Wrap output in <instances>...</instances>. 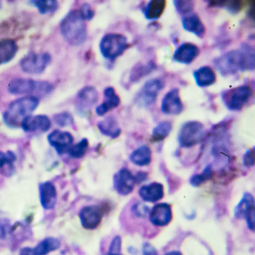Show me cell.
<instances>
[{"mask_svg": "<svg viewBox=\"0 0 255 255\" xmlns=\"http://www.w3.org/2000/svg\"><path fill=\"white\" fill-rule=\"evenodd\" d=\"M214 65L220 74L227 76L239 71L253 70L255 68V50L252 46L243 44L240 49L227 52L214 60Z\"/></svg>", "mask_w": 255, "mask_h": 255, "instance_id": "1", "label": "cell"}, {"mask_svg": "<svg viewBox=\"0 0 255 255\" xmlns=\"http://www.w3.org/2000/svg\"><path fill=\"white\" fill-rule=\"evenodd\" d=\"M39 104L38 98L27 96L12 101L2 115L4 124L8 128L21 127L22 121L37 108Z\"/></svg>", "mask_w": 255, "mask_h": 255, "instance_id": "2", "label": "cell"}, {"mask_svg": "<svg viewBox=\"0 0 255 255\" xmlns=\"http://www.w3.org/2000/svg\"><path fill=\"white\" fill-rule=\"evenodd\" d=\"M78 10L69 11L62 19L60 29L61 34L70 44L83 43L87 37V27Z\"/></svg>", "mask_w": 255, "mask_h": 255, "instance_id": "3", "label": "cell"}, {"mask_svg": "<svg viewBox=\"0 0 255 255\" xmlns=\"http://www.w3.org/2000/svg\"><path fill=\"white\" fill-rule=\"evenodd\" d=\"M252 88L247 85H243L223 91L222 101L228 109L239 111L243 109L253 96Z\"/></svg>", "mask_w": 255, "mask_h": 255, "instance_id": "4", "label": "cell"}, {"mask_svg": "<svg viewBox=\"0 0 255 255\" xmlns=\"http://www.w3.org/2000/svg\"><path fill=\"white\" fill-rule=\"evenodd\" d=\"M205 136L203 124L198 121H191L184 123L181 127L178 140L181 147L189 148L200 143Z\"/></svg>", "mask_w": 255, "mask_h": 255, "instance_id": "5", "label": "cell"}, {"mask_svg": "<svg viewBox=\"0 0 255 255\" xmlns=\"http://www.w3.org/2000/svg\"><path fill=\"white\" fill-rule=\"evenodd\" d=\"M127 45V39L124 35L111 33L102 37L100 43V49L104 57L113 60L124 52Z\"/></svg>", "mask_w": 255, "mask_h": 255, "instance_id": "6", "label": "cell"}, {"mask_svg": "<svg viewBox=\"0 0 255 255\" xmlns=\"http://www.w3.org/2000/svg\"><path fill=\"white\" fill-rule=\"evenodd\" d=\"M164 85V81L160 78H154L146 81L136 97L137 105L141 107H147L153 105Z\"/></svg>", "mask_w": 255, "mask_h": 255, "instance_id": "7", "label": "cell"}, {"mask_svg": "<svg viewBox=\"0 0 255 255\" xmlns=\"http://www.w3.org/2000/svg\"><path fill=\"white\" fill-rule=\"evenodd\" d=\"M51 59L50 55L47 52L39 54L30 52L21 59L20 66L25 73L40 74L44 72Z\"/></svg>", "mask_w": 255, "mask_h": 255, "instance_id": "8", "label": "cell"}, {"mask_svg": "<svg viewBox=\"0 0 255 255\" xmlns=\"http://www.w3.org/2000/svg\"><path fill=\"white\" fill-rule=\"evenodd\" d=\"M47 138L49 143L59 155L68 152L74 140L70 132L58 129L51 131L47 135Z\"/></svg>", "mask_w": 255, "mask_h": 255, "instance_id": "9", "label": "cell"}, {"mask_svg": "<svg viewBox=\"0 0 255 255\" xmlns=\"http://www.w3.org/2000/svg\"><path fill=\"white\" fill-rule=\"evenodd\" d=\"M135 183L134 175L126 168L121 169L114 175V188L121 195L130 194Z\"/></svg>", "mask_w": 255, "mask_h": 255, "instance_id": "10", "label": "cell"}, {"mask_svg": "<svg viewBox=\"0 0 255 255\" xmlns=\"http://www.w3.org/2000/svg\"><path fill=\"white\" fill-rule=\"evenodd\" d=\"M161 109L163 113L168 115H178L183 110L179 90L174 88L169 91L161 101Z\"/></svg>", "mask_w": 255, "mask_h": 255, "instance_id": "11", "label": "cell"}, {"mask_svg": "<svg viewBox=\"0 0 255 255\" xmlns=\"http://www.w3.org/2000/svg\"><path fill=\"white\" fill-rule=\"evenodd\" d=\"M102 215L101 208L97 205H89L83 207L79 213L82 226L87 230L95 229L100 225Z\"/></svg>", "mask_w": 255, "mask_h": 255, "instance_id": "12", "label": "cell"}, {"mask_svg": "<svg viewBox=\"0 0 255 255\" xmlns=\"http://www.w3.org/2000/svg\"><path fill=\"white\" fill-rule=\"evenodd\" d=\"M51 126L49 118L45 115H30L22 122L21 128L26 132L47 131Z\"/></svg>", "mask_w": 255, "mask_h": 255, "instance_id": "13", "label": "cell"}, {"mask_svg": "<svg viewBox=\"0 0 255 255\" xmlns=\"http://www.w3.org/2000/svg\"><path fill=\"white\" fill-rule=\"evenodd\" d=\"M171 207L167 203H159L155 205L149 213L150 222L156 226H164L172 220Z\"/></svg>", "mask_w": 255, "mask_h": 255, "instance_id": "14", "label": "cell"}, {"mask_svg": "<svg viewBox=\"0 0 255 255\" xmlns=\"http://www.w3.org/2000/svg\"><path fill=\"white\" fill-rule=\"evenodd\" d=\"M60 246V241L50 237L44 239L35 247H25L20 251V255H46L57 250Z\"/></svg>", "mask_w": 255, "mask_h": 255, "instance_id": "15", "label": "cell"}, {"mask_svg": "<svg viewBox=\"0 0 255 255\" xmlns=\"http://www.w3.org/2000/svg\"><path fill=\"white\" fill-rule=\"evenodd\" d=\"M200 53L198 47L192 43L185 42L181 44L175 51L173 59L180 63L189 64Z\"/></svg>", "mask_w": 255, "mask_h": 255, "instance_id": "16", "label": "cell"}, {"mask_svg": "<svg viewBox=\"0 0 255 255\" xmlns=\"http://www.w3.org/2000/svg\"><path fill=\"white\" fill-rule=\"evenodd\" d=\"M39 199L41 206L45 210L53 209L57 201V191L54 184L45 181L39 185Z\"/></svg>", "mask_w": 255, "mask_h": 255, "instance_id": "17", "label": "cell"}, {"mask_svg": "<svg viewBox=\"0 0 255 255\" xmlns=\"http://www.w3.org/2000/svg\"><path fill=\"white\" fill-rule=\"evenodd\" d=\"M138 195L145 202H157L163 197V186L161 183L156 182L143 185L139 188Z\"/></svg>", "mask_w": 255, "mask_h": 255, "instance_id": "18", "label": "cell"}, {"mask_svg": "<svg viewBox=\"0 0 255 255\" xmlns=\"http://www.w3.org/2000/svg\"><path fill=\"white\" fill-rule=\"evenodd\" d=\"M103 94L104 101L95 110L96 113L99 116L105 115L109 111L117 107L120 103V98L116 94L113 87L106 88Z\"/></svg>", "mask_w": 255, "mask_h": 255, "instance_id": "19", "label": "cell"}, {"mask_svg": "<svg viewBox=\"0 0 255 255\" xmlns=\"http://www.w3.org/2000/svg\"><path fill=\"white\" fill-rule=\"evenodd\" d=\"M183 28L193 33L198 37L202 38L205 33V27L199 16L195 12H191L182 18Z\"/></svg>", "mask_w": 255, "mask_h": 255, "instance_id": "20", "label": "cell"}, {"mask_svg": "<svg viewBox=\"0 0 255 255\" xmlns=\"http://www.w3.org/2000/svg\"><path fill=\"white\" fill-rule=\"evenodd\" d=\"M37 81L30 79L19 78L12 80L8 85L9 93L21 95L35 93Z\"/></svg>", "mask_w": 255, "mask_h": 255, "instance_id": "21", "label": "cell"}, {"mask_svg": "<svg viewBox=\"0 0 255 255\" xmlns=\"http://www.w3.org/2000/svg\"><path fill=\"white\" fill-rule=\"evenodd\" d=\"M193 76L196 84L201 87L212 85L216 80L214 71L209 66H204L196 70Z\"/></svg>", "mask_w": 255, "mask_h": 255, "instance_id": "22", "label": "cell"}, {"mask_svg": "<svg viewBox=\"0 0 255 255\" xmlns=\"http://www.w3.org/2000/svg\"><path fill=\"white\" fill-rule=\"evenodd\" d=\"M18 50L16 41L11 38L0 39V65L11 60Z\"/></svg>", "mask_w": 255, "mask_h": 255, "instance_id": "23", "label": "cell"}, {"mask_svg": "<svg viewBox=\"0 0 255 255\" xmlns=\"http://www.w3.org/2000/svg\"><path fill=\"white\" fill-rule=\"evenodd\" d=\"M98 128L104 135L113 138L118 137L121 134V129L115 118L107 117L98 124Z\"/></svg>", "mask_w": 255, "mask_h": 255, "instance_id": "24", "label": "cell"}, {"mask_svg": "<svg viewBox=\"0 0 255 255\" xmlns=\"http://www.w3.org/2000/svg\"><path fill=\"white\" fill-rule=\"evenodd\" d=\"M129 159L132 163L137 166L148 165L151 160V149L146 145H141L131 152Z\"/></svg>", "mask_w": 255, "mask_h": 255, "instance_id": "25", "label": "cell"}, {"mask_svg": "<svg viewBox=\"0 0 255 255\" xmlns=\"http://www.w3.org/2000/svg\"><path fill=\"white\" fill-rule=\"evenodd\" d=\"M166 6L165 0H151L143 8V12L147 19L155 20L162 15Z\"/></svg>", "mask_w": 255, "mask_h": 255, "instance_id": "26", "label": "cell"}, {"mask_svg": "<svg viewBox=\"0 0 255 255\" xmlns=\"http://www.w3.org/2000/svg\"><path fill=\"white\" fill-rule=\"evenodd\" d=\"M16 156L13 151L7 150L5 152L0 151V169H3L2 173L8 176L11 175L14 170V163Z\"/></svg>", "mask_w": 255, "mask_h": 255, "instance_id": "27", "label": "cell"}, {"mask_svg": "<svg viewBox=\"0 0 255 255\" xmlns=\"http://www.w3.org/2000/svg\"><path fill=\"white\" fill-rule=\"evenodd\" d=\"M237 169L222 168L213 173L211 180L216 183L225 185L233 181L237 176Z\"/></svg>", "mask_w": 255, "mask_h": 255, "instance_id": "28", "label": "cell"}, {"mask_svg": "<svg viewBox=\"0 0 255 255\" xmlns=\"http://www.w3.org/2000/svg\"><path fill=\"white\" fill-rule=\"evenodd\" d=\"M172 128V124L169 121L160 123L153 129L150 141L158 142L163 141L168 136L171 131Z\"/></svg>", "mask_w": 255, "mask_h": 255, "instance_id": "29", "label": "cell"}, {"mask_svg": "<svg viewBox=\"0 0 255 255\" xmlns=\"http://www.w3.org/2000/svg\"><path fill=\"white\" fill-rule=\"evenodd\" d=\"M77 96L81 103L91 105L97 101L98 93L93 87L86 86L78 91Z\"/></svg>", "mask_w": 255, "mask_h": 255, "instance_id": "30", "label": "cell"}, {"mask_svg": "<svg viewBox=\"0 0 255 255\" xmlns=\"http://www.w3.org/2000/svg\"><path fill=\"white\" fill-rule=\"evenodd\" d=\"M30 3L36 7L39 12L43 14L53 12L58 7V1L53 0H31Z\"/></svg>", "mask_w": 255, "mask_h": 255, "instance_id": "31", "label": "cell"}, {"mask_svg": "<svg viewBox=\"0 0 255 255\" xmlns=\"http://www.w3.org/2000/svg\"><path fill=\"white\" fill-rule=\"evenodd\" d=\"M155 68L154 63L150 62L145 65L138 64L132 68L129 76L130 80L136 82L151 72Z\"/></svg>", "mask_w": 255, "mask_h": 255, "instance_id": "32", "label": "cell"}, {"mask_svg": "<svg viewBox=\"0 0 255 255\" xmlns=\"http://www.w3.org/2000/svg\"><path fill=\"white\" fill-rule=\"evenodd\" d=\"M213 173L211 164L207 165L201 174H196L192 176L190 178V184L194 187L202 185L206 181L211 180Z\"/></svg>", "mask_w": 255, "mask_h": 255, "instance_id": "33", "label": "cell"}, {"mask_svg": "<svg viewBox=\"0 0 255 255\" xmlns=\"http://www.w3.org/2000/svg\"><path fill=\"white\" fill-rule=\"evenodd\" d=\"M88 147L89 141L86 138H84L78 143L73 145L70 148L68 153L72 158H81L86 154Z\"/></svg>", "mask_w": 255, "mask_h": 255, "instance_id": "34", "label": "cell"}, {"mask_svg": "<svg viewBox=\"0 0 255 255\" xmlns=\"http://www.w3.org/2000/svg\"><path fill=\"white\" fill-rule=\"evenodd\" d=\"M254 199V196L250 193H244L241 200L235 208L234 217L237 219L244 218V212L248 204Z\"/></svg>", "mask_w": 255, "mask_h": 255, "instance_id": "35", "label": "cell"}, {"mask_svg": "<svg viewBox=\"0 0 255 255\" xmlns=\"http://www.w3.org/2000/svg\"><path fill=\"white\" fill-rule=\"evenodd\" d=\"M248 228L254 232L255 229V200L250 202L247 205L244 214Z\"/></svg>", "mask_w": 255, "mask_h": 255, "instance_id": "36", "label": "cell"}, {"mask_svg": "<svg viewBox=\"0 0 255 255\" xmlns=\"http://www.w3.org/2000/svg\"><path fill=\"white\" fill-rule=\"evenodd\" d=\"M173 2L176 10L180 14L185 15L192 12L195 6L193 0H175Z\"/></svg>", "mask_w": 255, "mask_h": 255, "instance_id": "37", "label": "cell"}, {"mask_svg": "<svg viewBox=\"0 0 255 255\" xmlns=\"http://www.w3.org/2000/svg\"><path fill=\"white\" fill-rule=\"evenodd\" d=\"M54 122L60 127H66L73 123L72 115L67 112H63L55 115L53 117Z\"/></svg>", "mask_w": 255, "mask_h": 255, "instance_id": "38", "label": "cell"}, {"mask_svg": "<svg viewBox=\"0 0 255 255\" xmlns=\"http://www.w3.org/2000/svg\"><path fill=\"white\" fill-rule=\"evenodd\" d=\"M53 89V85L45 81H37L35 93L39 96H45L50 93Z\"/></svg>", "mask_w": 255, "mask_h": 255, "instance_id": "39", "label": "cell"}, {"mask_svg": "<svg viewBox=\"0 0 255 255\" xmlns=\"http://www.w3.org/2000/svg\"><path fill=\"white\" fill-rule=\"evenodd\" d=\"M132 211L136 216L140 218L146 217L150 212L148 207L140 202L134 204L132 207Z\"/></svg>", "mask_w": 255, "mask_h": 255, "instance_id": "40", "label": "cell"}, {"mask_svg": "<svg viewBox=\"0 0 255 255\" xmlns=\"http://www.w3.org/2000/svg\"><path fill=\"white\" fill-rule=\"evenodd\" d=\"M78 11L84 20H91L94 15V10L90 4L88 3L85 2L83 3Z\"/></svg>", "mask_w": 255, "mask_h": 255, "instance_id": "41", "label": "cell"}, {"mask_svg": "<svg viewBox=\"0 0 255 255\" xmlns=\"http://www.w3.org/2000/svg\"><path fill=\"white\" fill-rule=\"evenodd\" d=\"M255 163V147L248 149L243 156V164L250 167L254 165Z\"/></svg>", "mask_w": 255, "mask_h": 255, "instance_id": "42", "label": "cell"}, {"mask_svg": "<svg viewBox=\"0 0 255 255\" xmlns=\"http://www.w3.org/2000/svg\"><path fill=\"white\" fill-rule=\"evenodd\" d=\"M121 248V238L119 236H116L113 239L110 243L108 253L112 254H120Z\"/></svg>", "mask_w": 255, "mask_h": 255, "instance_id": "43", "label": "cell"}, {"mask_svg": "<svg viewBox=\"0 0 255 255\" xmlns=\"http://www.w3.org/2000/svg\"><path fill=\"white\" fill-rule=\"evenodd\" d=\"M142 253V255H157L155 249L148 243L143 244Z\"/></svg>", "mask_w": 255, "mask_h": 255, "instance_id": "44", "label": "cell"}, {"mask_svg": "<svg viewBox=\"0 0 255 255\" xmlns=\"http://www.w3.org/2000/svg\"><path fill=\"white\" fill-rule=\"evenodd\" d=\"M147 173L143 171H139L135 175L134 178L135 183H140L144 182L147 178Z\"/></svg>", "mask_w": 255, "mask_h": 255, "instance_id": "45", "label": "cell"}, {"mask_svg": "<svg viewBox=\"0 0 255 255\" xmlns=\"http://www.w3.org/2000/svg\"><path fill=\"white\" fill-rule=\"evenodd\" d=\"M164 255H182L181 253L178 251H172L168 252Z\"/></svg>", "mask_w": 255, "mask_h": 255, "instance_id": "46", "label": "cell"}, {"mask_svg": "<svg viewBox=\"0 0 255 255\" xmlns=\"http://www.w3.org/2000/svg\"><path fill=\"white\" fill-rule=\"evenodd\" d=\"M196 216V213L194 211H192V213L189 215H187L186 218L188 220H192L195 218Z\"/></svg>", "mask_w": 255, "mask_h": 255, "instance_id": "47", "label": "cell"}, {"mask_svg": "<svg viewBox=\"0 0 255 255\" xmlns=\"http://www.w3.org/2000/svg\"><path fill=\"white\" fill-rule=\"evenodd\" d=\"M104 255H121V254H112L108 253Z\"/></svg>", "mask_w": 255, "mask_h": 255, "instance_id": "48", "label": "cell"}]
</instances>
